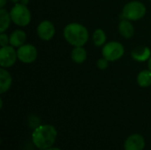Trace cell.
<instances>
[{"label": "cell", "instance_id": "cell-1", "mask_svg": "<svg viewBox=\"0 0 151 150\" xmlns=\"http://www.w3.org/2000/svg\"><path fill=\"white\" fill-rule=\"evenodd\" d=\"M58 136L56 128L51 125H42L35 128L32 133L34 145L40 150L51 148Z\"/></svg>", "mask_w": 151, "mask_h": 150}, {"label": "cell", "instance_id": "cell-2", "mask_svg": "<svg viewBox=\"0 0 151 150\" xmlns=\"http://www.w3.org/2000/svg\"><path fill=\"white\" fill-rule=\"evenodd\" d=\"M88 31L86 27L80 23L67 24L64 28L65 41L73 47H83L88 41Z\"/></svg>", "mask_w": 151, "mask_h": 150}, {"label": "cell", "instance_id": "cell-3", "mask_svg": "<svg viewBox=\"0 0 151 150\" xmlns=\"http://www.w3.org/2000/svg\"><path fill=\"white\" fill-rule=\"evenodd\" d=\"M12 21L19 27H26L31 21V12L27 5L15 3L10 11Z\"/></svg>", "mask_w": 151, "mask_h": 150}, {"label": "cell", "instance_id": "cell-4", "mask_svg": "<svg viewBox=\"0 0 151 150\" xmlns=\"http://www.w3.org/2000/svg\"><path fill=\"white\" fill-rule=\"evenodd\" d=\"M146 6L140 1H131L127 3L122 10V18L135 21L143 18L146 14Z\"/></svg>", "mask_w": 151, "mask_h": 150}, {"label": "cell", "instance_id": "cell-5", "mask_svg": "<svg viewBox=\"0 0 151 150\" xmlns=\"http://www.w3.org/2000/svg\"><path fill=\"white\" fill-rule=\"evenodd\" d=\"M125 53L124 46L119 42H110L104 45L102 50L103 57L110 62H114L120 59Z\"/></svg>", "mask_w": 151, "mask_h": 150}, {"label": "cell", "instance_id": "cell-6", "mask_svg": "<svg viewBox=\"0 0 151 150\" xmlns=\"http://www.w3.org/2000/svg\"><path fill=\"white\" fill-rule=\"evenodd\" d=\"M17 50L12 45L1 47L0 49V65L3 68L12 67L17 61Z\"/></svg>", "mask_w": 151, "mask_h": 150}, {"label": "cell", "instance_id": "cell-7", "mask_svg": "<svg viewBox=\"0 0 151 150\" xmlns=\"http://www.w3.org/2000/svg\"><path fill=\"white\" fill-rule=\"evenodd\" d=\"M18 59L24 64H31L37 58V50L32 44H23L17 50Z\"/></svg>", "mask_w": 151, "mask_h": 150}, {"label": "cell", "instance_id": "cell-8", "mask_svg": "<svg viewBox=\"0 0 151 150\" xmlns=\"http://www.w3.org/2000/svg\"><path fill=\"white\" fill-rule=\"evenodd\" d=\"M37 34L42 41H50L55 35V26L50 20H42L37 27Z\"/></svg>", "mask_w": 151, "mask_h": 150}, {"label": "cell", "instance_id": "cell-9", "mask_svg": "<svg viewBox=\"0 0 151 150\" xmlns=\"http://www.w3.org/2000/svg\"><path fill=\"white\" fill-rule=\"evenodd\" d=\"M145 147L144 138L141 134H132L129 136L124 144L125 150H143Z\"/></svg>", "mask_w": 151, "mask_h": 150}, {"label": "cell", "instance_id": "cell-10", "mask_svg": "<svg viewBox=\"0 0 151 150\" xmlns=\"http://www.w3.org/2000/svg\"><path fill=\"white\" fill-rule=\"evenodd\" d=\"M131 57L137 62L149 61L151 57L150 49L147 46H138L132 50Z\"/></svg>", "mask_w": 151, "mask_h": 150}, {"label": "cell", "instance_id": "cell-11", "mask_svg": "<svg viewBox=\"0 0 151 150\" xmlns=\"http://www.w3.org/2000/svg\"><path fill=\"white\" fill-rule=\"evenodd\" d=\"M130 21L131 20L123 19L119 23V32L123 37L127 39L132 38L133 35L134 34V27Z\"/></svg>", "mask_w": 151, "mask_h": 150}, {"label": "cell", "instance_id": "cell-12", "mask_svg": "<svg viewBox=\"0 0 151 150\" xmlns=\"http://www.w3.org/2000/svg\"><path fill=\"white\" fill-rule=\"evenodd\" d=\"M27 40V34L20 29L14 30L11 34H10V45L12 47H18L19 48L22 46Z\"/></svg>", "mask_w": 151, "mask_h": 150}, {"label": "cell", "instance_id": "cell-13", "mask_svg": "<svg viewBox=\"0 0 151 150\" xmlns=\"http://www.w3.org/2000/svg\"><path fill=\"white\" fill-rule=\"evenodd\" d=\"M12 79L9 72L5 68H0V94H4L9 90L12 86Z\"/></svg>", "mask_w": 151, "mask_h": 150}, {"label": "cell", "instance_id": "cell-14", "mask_svg": "<svg viewBox=\"0 0 151 150\" xmlns=\"http://www.w3.org/2000/svg\"><path fill=\"white\" fill-rule=\"evenodd\" d=\"M72 60L76 64H82L87 59V51L83 47H74L71 52Z\"/></svg>", "mask_w": 151, "mask_h": 150}, {"label": "cell", "instance_id": "cell-15", "mask_svg": "<svg viewBox=\"0 0 151 150\" xmlns=\"http://www.w3.org/2000/svg\"><path fill=\"white\" fill-rule=\"evenodd\" d=\"M137 83L141 88H149L151 86V71L143 70L137 75Z\"/></svg>", "mask_w": 151, "mask_h": 150}, {"label": "cell", "instance_id": "cell-16", "mask_svg": "<svg viewBox=\"0 0 151 150\" xmlns=\"http://www.w3.org/2000/svg\"><path fill=\"white\" fill-rule=\"evenodd\" d=\"M12 19L10 12L4 8H1L0 10V33H4L7 28L10 27Z\"/></svg>", "mask_w": 151, "mask_h": 150}, {"label": "cell", "instance_id": "cell-17", "mask_svg": "<svg viewBox=\"0 0 151 150\" xmlns=\"http://www.w3.org/2000/svg\"><path fill=\"white\" fill-rule=\"evenodd\" d=\"M106 39H107L106 34L103 29L97 28L95 30V32L93 34V42L96 47H101V46L104 45Z\"/></svg>", "mask_w": 151, "mask_h": 150}, {"label": "cell", "instance_id": "cell-18", "mask_svg": "<svg viewBox=\"0 0 151 150\" xmlns=\"http://www.w3.org/2000/svg\"><path fill=\"white\" fill-rule=\"evenodd\" d=\"M109 62H110V61H108V60H107L106 58H104V57L100 58V59H98L97 62H96V66H97L100 70H104V69H106V68L109 66Z\"/></svg>", "mask_w": 151, "mask_h": 150}, {"label": "cell", "instance_id": "cell-19", "mask_svg": "<svg viewBox=\"0 0 151 150\" xmlns=\"http://www.w3.org/2000/svg\"><path fill=\"white\" fill-rule=\"evenodd\" d=\"M9 43H10V36H8L4 33H1L0 34V45H1V47L7 46Z\"/></svg>", "mask_w": 151, "mask_h": 150}, {"label": "cell", "instance_id": "cell-20", "mask_svg": "<svg viewBox=\"0 0 151 150\" xmlns=\"http://www.w3.org/2000/svg\"><path fill=\"white\" fill-rule=\"evenodd\" d=\"M6 3H7V0H0V7L4 8V5L6 4Z\"/></svg>", "mask_w": 151, "mask_h": 150}, {"label": "cell", "instance_id": "cell-21", "mask_svg": "<svg viewBox=\"0 0 151 150\" xmlns=\"http://www.w3.org/2000/svg\"><path fill=\"white\" fill-rule=\"evenodd\" d=\"M20 3H21L22 4H25V5H27V4L29 3V0H20Z\"/></svg>", "mask_w": 151, "mask_h": 150}, {"label": "cell", "instance_id": "cell-22", "mask_svg": "<svg viewBox=\"0 0 151 150\" xmlns=\"http://www.w3.org/2000/svg\"><path fill=\"white\" fill-rule=\"evenodd\" d=\"M148 67H149V70L151 71V57L149 59V62H148Z\"/></svg>", "mask_w": 151, "mask_h": 150}, {"label": "cell", "instance_id": "cell-23", "mask_svg": "<svg viewBox=\"0 0 151 150\" xmlns=\"http://www.w3.org/2000/svg\"><path fill=\"white\" fill-rule=\"evenodd\" d=\"M45 150H61L60 149H58V148H50V149H47Z\"/></svg>", "mask_w": 151, "mask_h": 150}, {"label": "cell", "instance_id": "cell-24", "mask_svg": "<svg viewBox=\"0 0 151 150\" xmlns=\"http://www.w3.org/2000/svg\"><path fill=\"white\" fill-rule=\"evenodd\" d=\"M11 2H12V3H18L19 1H20V0H10Z\"/></svg>", "mask_w": 151, "mask_h": 150}, {"label": "cell", "instance_id": "cell-25", "mask_svg": "<svg viewBox=\"0 0 151 150\" xmlns=\"http://www.w3.org/2000/svg\"><path fill=\"white\" fill-rule=\"evenodd\" d=\"M150 1H151V0H150Z\"/></svg>", "mask_w": 151, "mask_h": 150}]
</instances>
